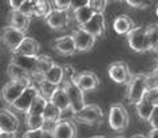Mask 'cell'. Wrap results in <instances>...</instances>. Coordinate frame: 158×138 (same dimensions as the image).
Segmentation results:
<instances>
[{"instance_id":"1","label":"cell","mask_w":158,"mask_h":138,"mask_svg":"<svg viewBox=\"0 0 158 138\" xmlns=\"http://www.w3.org/2000/svg\"><path fill=\"white\" fill-rule=\"evenodd\" d=\"M31 85H34L32 81H26V79L10 81L8 83H6L3 86L2 93H0V98H2V101L4 102L6 105H8L11 107V105H12L23 94V91Z\"/></svg>"},{"instance_id":"2","label":"cell","mask_w":158,"mask_h":138,"mask_svg":"<svg viewBox=\"0 0 158 138\" xmlns=\"http://www.w3.org/2000/svg\"><path fill=\"white\" fill-rule=\"evenodd\" d=\"M148 91L146 89V77L145 74H134L131 79L127 83V93H126V98H127L129 103L137 105L138 102L143 99L145 94Z\"/></svg>"},{"instance_id":"3","label":"cell","mask_w":158,"mask_h":138,"mask_svg":"<svg viewBox=\"0 0 158 138\" xmlns=\"http://www.w3.org/2000/svg\"><path fill=\"white\" fill-rule=\"evenodd\" d=\"M74 119L79 123H85L90 126H98L103 122V111L97 105H86L81 111L73 114Z\"/></svg>"},{"instance_id":"4","label":"cell","mask_w":158,"mask_h":138,"mask_svg":"<svg viewBox=\"0 0 158 138\" xmlns=\"http://www.w3.org/2000/svg\"><path fill=\"white\" fill-rule=\"evenodd\" d=\"M127 43L135 52H146V51H152L150 42L146 35V28L143 26H138L130 31L126 35Z\"/></svg>"},{"instance_id":"5","label":"cell","mask_w":158,"mask_h":138,"mask_svg":"<svg viewBox=\"0 0 158 138\" xmlns=\"http://www.w3.org/2000/svg\"><path fill=\"white\" fill-rule=\"evenodd\" d=\"M60 86L64 89V91L67 94V98H69V102H70V110L73 111V114H77L78 111H81L86 106L85 105V93L75 85L74 81L64 82V83H62Z\"/></svg>"},{"instance_id":"6","label":"cell","mask_w":158,"mask_h":138,"mask_svg":"<svg viewBox=\"0 0 158 138\" xmlns=\"http://www.w3.org/2000/svg\"><path fill=\"white\" fill-rule=\"evenodd\" d=\"M109 125L115 132H123L129 125V114L123 105L115 103L110 107L109 111Z\"/></svg>"},{"instance_id":"7","label":"cell","mask_w":158,"mask_h":138,"mask_svg":"<svg viewBox=\"0 0 158 138\" xmlns=\"http://www.w3.org/2000/svg\"><path fill=\"white\" fill-rule=\"evenodd\" d=\"M24 38H26L24 32L14 28V27H11V26L3 27L2 31H0V40H2L3 44H4L12 54L18 50V47L22 44V42L24 40Z\"/></svg>"},{"instance_id":"8","label":"cell","mask_w":158,"mask_h":138,"mask_svg":"<svg viewBox=\"0 0 158 138\" xmlns=\"http://www.w3.org/2000/svg\"><path fill=\"white\" fill-rule=\"evenodd\" d=\"M38 95H39V91H38L36 86L31 85L24 90V91H23L22 95L19 97L12 105H11V109L16 110V111H19V113H24L26 114L27 111H28L31 103H32L34 99Z\"/></svg>"},{"instance_id":"9","label":"cell","mask_w":158,"mask_h":138,"mask_svg":"<svg viewBox=\"0 0 158 138\" xmlns=\"http://www.w3.org/2000/svg\"><path fill=\"white\" fill-rule=\"evenodd\" d=\"M75 85L78 86L82 91H93L99 87V78L95 73L93 71H82V73H77V75L74 78Z\"/></svg>"},{"instance_id":"10","label":"cell","mask_w":158,"mask_h":138,"mask_svg":"<svg viewBox=\"0 0 158 138\" xmlns=\"http://www.w3.org/2000/svg\"><path fill=\"white\" fill-rule=\"evenodd\" d=\"M71 38L74 40L75 48H77V52H87L94 47L97 39L91 36L90 34H87L86 31L81 30V28H75L71 34Z\"/></svg>"},{"instance_id":"11","label":"cell","mask_w":158,"mask_h":138,"mask_svg":"<svg viewBox=\"0 0 158 138\" xmlns=\"http://www.w3.org/2000/svg\"><path fill=\"white\" fill-rule=\"evenodd\" d=\"M78 28L86 31L94 38H101L106 32V19L103 14H94V16L86 23L85 26L78 27Z\"/></svg>"},{"instance_id":"12","label":"cell","mask_w":158,"mask_h":138,"mask_svg":"<svg viewBox=\"0 0 158 138\" xmlns=\"http://www.w3.org/2000/svg\"><path fill=\"white\" fill-rule=\"evenodd\" d=\"M109 77L111 78V81H114L115 83L123 85L129 83V81L131 79L133 74L130 71L129 66L125 62H115L109 67Z\"/></svg>"},{"instance_id":"13","label":"cell","mask_w":158,"mask_h":138,"mask_svg":"<svg viewBox=\"0 0 158 138\" xmlns=\"http://www.w3.org/2000/svg\"><path fill=\"white\" fill-rule=\"evenodd\" d=\"M44 20L50 28L60 31V30H66L69 27L70 16H69V12H66V11H58V10L51 8L50 14L44 18Z\"/></svg>"},{"instance_id":"14","label":"cell","mask_w":158,"mask_h":138,"mask_svg":"<svg viewBox=\"0 0 158 138\" xmlns=\"http://www.w3.org/2000/svg\"><path fill=\"white\" fill-rule=\"evenodd\" d=\"M19 130V119L8 109H0V132L16 134Z\"/></svg>"},{"instance_id":"15","label":"cell","mask_w":158,"mask_h":138,"mask_svg":"<svg viewBox=\"0 0 158 138\" xmlns=\"http://www.w3.org/2000/svg\"><path fill=\"white\" fill-rule=\"evenodd\" d=\"M11 63L22 69L23 71L28 73L31 77H35L38 74V62L36 56H24V55L12 54Z\"/></svg>"},{"instance_id":"16","label":"cell","mask_w":158,"mask_h":138,"mask_svg":"<svg viewBox=\"0 0 158 138\" xmlns=\"http://www.w3.org/2000/svg\"><path fill=\"white\" fill-rule=\"evenodd\" d=\"M54 138H77V126L70 119H60L51 129Z\"/></svg>"},{"instance_id":"17","label":"cell","mask_w":158,"mask_h":138,"mask_svg":"<svg viewBox=\"0 0 158 138\" xmlns=\"http://www.w3.org/2000/svg\"><path fill=\"white\" fill-rule=\"evenodd\" d=\"M52 48L55 50V52H58L59 55H63V56H71V55L77 52V48H75L71 35H64V36L55 39L52 43Z\"/></svg>"},{"instance_id":"18","label":"cell","mask_w":158,"mask_h":138,"mask_svg":"<svg viewBox=\"0 0 158 138\" xmlns=\"http://www.w3.org/2000/svg\"><path fill=\"white\" fill-rule=\"evenodd\" d=\"M39 52H40V43L32 36H26L14 54L24 55V56H38Z\"/></svg>"},{"instance_id":"19","label":"cell","mask_w":158,"mask_h":138,"mask_svg":"<svg viewBox=\"0 0 158 138\" xmlns=\"http://www.w3.org/2000/svg\"><path fill=\"white\" fill-rule=\"evenodd\" d=\"M8 23L11 27H14V28H16L19 31H22V32H27V30H28L30 27V23H31V18H28L27 15L22 14L20 11H11L8 12Z\"/></svg>"},{"instance_id":"20","label":"cell","mask_w":158,"mask_h":138,"mask_svg":"<svg viewBox=\"0 0 158 138\" xmlns=\"http://www.w3.org/2000/svg\"><path fill=\"white\" fill-rule=\"evenodd\" d=\"M134 27H135V24L129 15H119L113 23V28L118 35H127Z\"/></svg>"},{"instance_id":"21","label":"cell","mask_w":158,"mask_h":138,"mask_svg":"<svg viewBox=\"0 0 158 138\" xmlns=\"http://www.w3.org/2000/svg\"><path fill=\"white\" fill-rule=\"evenodd\" d=\"M55 107H56L59 111L63 113V111H67L70 110V102H69V98H67V94L64 91V89L62 86H59L56 89V91L52 94V97L50 98V101Z\"/></svg>"},{"instance_id":"22","label":"cell","mask_w":158,"mask_h":138,"mask_svg":"<svg viewBox=\"0 0 158 138\" xmlns=\"http://www.w3.org/2000/svg\"><path fill=\"white\" fill-rule=\"evenodd\" d=\"M42 79H44L47 82H50L51 85L55 86H60L62 85V79H63V67L55 65L50 71H47L43 75H39Z\"/></svg>"},{"instance_id":"23","label":"cell","mask_w":158,"mask_h":138,"mask_svg":"<svg viewBox=\"0 0 158 138\" xmlns=\"http://www.w3.org/2000/svg\"><path fill=\"white\" fill-rule=\"evenodd\" d=\"M73 16H74V20L78 24V27H82L94 16V12L89 6H85V7H82V8L73 11Z\"/></svg>"},{"instance_id":"24","label":"cell","mask_w":158,"mask_h":138,"mask_svg":"<svg viewBox=\"0 0 158 138\" xmlns=\"http://www.w3.org/2000/svg\"><path fill=\"white\" fill-rule=\"evenodd\" d=\"M154 109H156V106L153 103H150V102H148L145 98L135 105V111L138 114V117H139L142 121H146V122L149 121V118L153 114Z\"/></svg>"},{"instance_id":"25","label":"cell","mask_w":158,"mask_h":138,"mask_svg":"<svg viewBox=\"0 0 158 138\" xmlns=\"http://www.w3.org/2000/svg\"><path fill=\"white\" fill-rule=\"evenodd\" d=\"M60 111L55 107V106L51 103V102H47L46 105V109L43 111V119H44L46 123H52L55 125L58 121H60Z\"/></svg>"},{"instance_id":"26","label":"cell","mask_w":158,"mask_h":138,"mask_svg":"<svg viewBox=\"0 0 158 138\" xmlns=\"http://www.w3.org/2000/svg\"><path fill=\"white\" fill-rule=\"evenodd\" d=\"M36 62H38V74L36 75H43V74L50 71V70L55 66L52 58L48 56V55H44V54H39L36 56Z\"/></svg>"},{"instance_id":"27","label":"cell","mask_w":158,"mask_h":138,"mask_svg":"<svg viewBox=\"0 0 158 138\" xmlns=\"http://www.w3.org/2000/svg\"><path fill=\"white\" fill-rule=\"evenodd\" d=\"M7 74H8V77L11 78V81H20V79L32 81V77H31L28 73L23 71L22 69H19L18 66L12 65V63H10L8 67H7Z\"/></svg>"},{"instance_id":"28","label":"cell","mask_w":158,"mask_h":138,"mask_svg":"<svg viewBox=\"0 0 158 138\" xmlns=\"http://www.w3.org/2000/svg\"><path fill=\"white\" fill-rule=\"evenodd\" d=\"M47 102L48 101L39 94V95L34 99L32 103H31L28 111H27L26 114H31V115H43V111H44V109H46Z\"/></svg>"},{"instance_id":"29","label":"cell","mask_w":158,"mask_h":138,"mask_svg":"<svg viewBox=\"0 0 158 138\" xmlns=\"http://www.w3.org/2000/svg\"><path fill=\"white\" fill-rule=\"evenodd\" d=\"M46 122L42 115H31L26 114V126L28 130H43Z\"/></svg>"},{"instance_id":"30","label":"cell","mask_w":158,"mask_h":138,"mask_svg":"<svg viewBox=\"0 0 158 138\" xmlns=\"http://www.w3.org/2000/svg\"><path fill=\"white\" fill-rule=\"evenodd\" d=\"M50 11H51L50 2H46V0H36V2H35V8H34L32 16L44 19L47 15L50 14Z\"/></svg>"},{"instance_id":"31","label":"cell","mask_w":158,"mask_h":138,"mask_svg":"<svg viewBox=\"0 0 158 138\" xmlns=\"http://www.w3.org/2000/svg\"><path fill=\"white\" fill-rule=\"evenodd\" d=\"M145 28H146L148 39L150 42V47H152V51H153V48L158 43V23H152L149 26H145Z\"/></svg>"},{"instance_id":"32","label":"cell","mask_w":158,"mask_h":138,"mask_svg":"<svg viewBox=\"0 0 158 138\" xmlns=\"http://www.w3.org/2000/svg\"><path fill=\"white\" fill-rule=\"evenodd\" d=\"M107 4L109 3L105 2V0H89L87 2V6L93 10L94 14H103Z\"/></svg>"},{"instance_id":"33","label":"cell","mask_w":158,"mask_h":138,"mask_svg":"<svg viewBox=\"0 0 158 138\" xmlns=\"http://www.w3.org/2000/svg\"><path fill=\"white\" fill-rule=\"evenodd\" d=\"M146 77V89L149 90H158V74L156 73H149L145 74Z\"/></svg>"},{"instance_id":"34","label":"cell","mask_w":158,"mask_h":138,"mask_svg":"<svg viewBox=\"0 0 158 138\" xmlns=\"http://www.w3.org/2000/svg\"><path fill=\"white\" fill-rule=\"evenodd\" d=\"M50 4H51V8L52 10L69 12V10L71 7V2L70 0H55V2H50Z\"/></svg>"},{"instance_id":"35","label":"cell","mask_w":158,"mask_h":138,"mask_svg":"<svg viewBox=\"0 0 158 138\" xmlns=\"http://www.w3.org/2000/svg\"><path fill=\"white\" fill-rule=\"evenodd\" d=\"M34 8H35V2H31V0H23V4L20 7V12L27 15L28 18H31L34 15Z\"/></svg>"},{"instance_id":"36","label":"cell","mask_w":158,"mask_h":138,"mask_svg":"<svg viewBox=\"0 0 158 138\" xmlns=\"http://www.w3.org/2000/svg\"><path fill=\"white\" fill-rule=\"evenodd\" d=\"M126 4L133 7V8H139V10H143V8H148L149 6H152V2H143V0H127Z\"/></svg>"},{"instance_id":"37","label":"cell","mask_w":158,"mask_h":138,"mask_svg":"<svg viewBox=\"0 0 158 138\" xmlns=\"http://www.w3.org/2000/svg\"><path fill=\"white\" fill-rule=\"evenodd\" d=\"M148 122H149V125L152 126V129H158V106H156V109H154V111L152 115H150Z\"/></svg>"},{"instance_id":"38","label":"cell","mask_w":158,"mask_h":138,"mask_svg":"<svg viewBox=\"0 0 158 138\" xmlns=\"http://www.w3.org/2000/svg\"><path fill=\"white\" fill-rule=\"evenodd\" d=\"M43 130H27L22 138H42Z\"/></svg>"},{"instance_id":"39","label":"cell","mask_w":158,"mask_h":138,"mask_svg":"<svg viewBox=\"0 0 158 138\" xmlns=\"http://www.w3.org/2000/svg\"><path fill=\"white\" fill-rule=\"evenodd\" d=\"M22 4H23V0H10L8 2V6H10L11 11H19Z\"/></svg>"},{"instance_id":"40","label":"cell","mask_w":158,"mask_h":138,"mask_svg":"<svg viewBox=\"0 0 158 138\" xmlns=\"http://www.w3.org/2000/svg\"><path fill=\"white\" fill-rule=\"evenodd\" d=\"M85 6H87V2H78V0H74V2H71V7H70V10H73V11H75V10H78V8H82V7H85Z\"/></svg>"},{"instance_id":"41","label":"cell","mask_w":158,"mask_h":138,"mask_svg":"<svg viewBox=\"0 0 158 138\" xmlns=\"http://www.w3.org/2000/svg\"><path fill=\"white\" fill-rule=\"evenodd\" d=\"M42 138H54L52 133H51V129H43Z\"/></svg>"},{"instance_id":"42","label":"cell","mask_w":158,"mask_h":138,"mask_svg":"<svg viewBox=\"0 0 158 138\" xmlns=\"http://www.w3.org/2000/svg\"><path fill=\"white\" fill-rule=\"evenodd\" d=\"M146 137L148 138H158V129H152Z\"/></svg>"},{"instance_id":"43","label":"cell","mask_w":158,"mask_h":138,"mask_svg":"<svg viewBox=\"0 0 158 138\" xmlns=\"http://www.w3.org/2000/svg\"><path fill=\"white\" fill-rule=\"evenodd\" d=\"M0 138H16V134L12 133H0Z\"/></svg>"},{"instance_id":"44","label":"cell","mask_w":158,"mask_h":138,"mask_svg":"<svg viewBox=\"0 0 158 138\" xmlns=\"http://www.w3.org/2000/svg\"><path fill=\"white\" fill-rule=\"evenodd\" d=\"M131 138H148V137L143 136V134H135V136H133Z\"/></svg>"},{"instance_id":"45","label":"cell","mask_w":158,"mask_h":138,"mask_svg":"<svg viewBox=\"0 0 158 138\" xmlns=\"http://www.w3.org/2000/svg\"><path fill=\"white\" fill-rule=\"evenodd\" d=\"M153 73H156V74H158V63L156 65V67L153 69Z\"/></svg>"},{"instance_id":"46","label":"cell","mask_w":158,"mask_h":138,"mask_svg":"<svg viewBox=\"0 0 158 138\" xmlns=\"http://www.w3.org/2000/svg\"><path fill=\"white\" fill-rule=\"evenodd\" d=\"M153 51H154V52H156V54L158 55V43L156 44V47H154V48H153Z\"/></svg>"},{"instance_id":"47","label":"cell","mask_w":158,"mask_h":138,"mask_svg":"<svg viewBox=\"0 0 158 138\" xmlns=\"http://www.w3.org/2000/svg\"><path fill=\"white\" fill-rule=\"evenodd\" d=\"M91 138H105V137H99V136H98V137H91Z\"/></svg>"},{"instance_id":"48","label":"cell","mask_w":158,"mask_h":138,"mask_svg":"<svg viewBox=\"0 0 158 138\" xmlns=\"http://www.w3.org/2000/svg\"><path fill=\"white\" fill-rule=\"evenodd\" d=\"M156 14H157V16H158V7H157V10H156Z\"/></svg>"},{"instance_id":"49","label":"cell","mask_w":158,"mask_h":138,"mask_svg":"<svg viewBox=\"0 0 158 138\" xmlns=\"http://www.w3.org/2000/svg\"><path fill=\"white\" fill-rule=\"evenodd\" d=\"M115 138H123V137H115Z\"/></svg>"},{"instance_id":"50","label":"cell","mask_w":158,"mask_h":138,"mask_svg":"<svg viewBox=\"0 0 158 138\" xmlns=\"http://www.w3.org/2000/svg\"><path fill=\"white\" fill-rule=\"evenodd\" d=\"M0 133H2V132H0Z\"/></svg>"}]
</instances>
